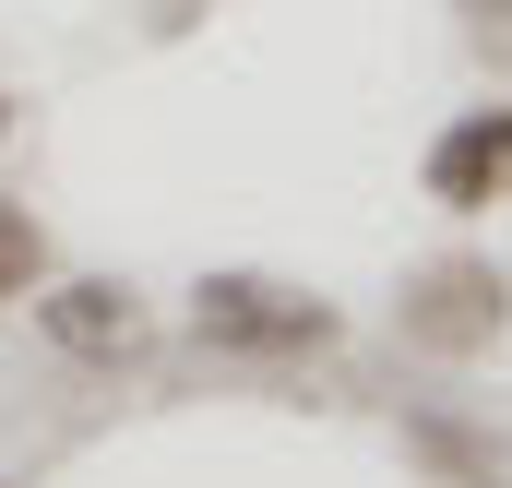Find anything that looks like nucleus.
I'll list each match as a JSON object with an SVG mask.
<instances>
[{"instance_id": "nucleus-1", "label": "nucleus", "mask_w": 512, "mask_h": 488, "mask_svg": "<svg viewBox=\"0 0 512 488\" xmlns=\"http://www.w3.org/2000/svg\"><path fill=\"white\" fill-rule=\"evenodd\" d=\"M191 334L203 346H239V358H322L334 346V310L310 286H274V274H203L191 286Z\"/></svg>"}, {"instance_id": "nucleus-2", "label": "nucleus", "mask_w": 512, "mask_h": 488, "mask_svg": "<svg viewBox=\"0 0 512 488\" xmlns=\"http://www.w3.org/2000/svg\"><path fill=\"white\" fill-rule=\"evenodd\" d=\"M405 346L417 358H489L501 346V322H512V286H501V262H477V250H453V262H417L405 274Z\"/></svg>"}, {"instance_id": "nucleus-3", "label": "nucleus", "mask_w": 512, "mask_h": 488, "mask_svg": "<svg viewBox=\"0 0 512 488\" xmlns=\"http://www.w3.org/2000/svg\"><path fill=\"white\" fill-rule=\"evenodd\" d=\"M24 310H36V334H48L72 369H120V358H143V334H155L120 274H48Z\"/></svg>"}, {"instance_id": "nucleus-4", "label": "nucleus", "mask_w": 512, "mask_h": 488, "mask_svg": "<svg viewBox=\"0 0 512 488\" xmlns=\"http://www.w3.org/2000/svg\"><path fill=\"white\" fill-rule=\"evenodd\" d=\"M429 203H441V215L512 203V108H465V120L429 143Z\"/></svg>"}, {"instance_id": "nucleus-5", "label": "nucleus", "mask_w": 512, "mask_h": 488, "mask_svg": "<svg viewBox=\"0 0 512 488\" xmlns=\"http://www.w3.org/2000/svg\"><path fill=\"white\" fill-rule=\"evenodd\" d=\"M36 286H48V227H36L24 203H0V310L36 298Z\"/></svg>"}, {"instance_id": "nucleus-6", "label": "nucleus", "mask_w": 512, "mask_h": 488, "mask_svg": "<svg viewBox=\"0 0 512 488\" xmlns=\"http://www.w3.org/2000/svg\"><path fill=\"white\" fill-rule=\"evenodd\" d=\"M453 12H465L477 36H512V0H453Z\"/></svg>"}, {"instance_id": "nucleus-7", "label": "nucleus", "mask_w": 512, "mask_h": 488, "mask_svg": "<svg viewBox=\"0 0 512 488\" xmlns=\"http://www.w3.org/2000/svg\"><path fill=\"white\" fill-rule=\"evenodd\" d=\"M0 131H12V96H0Z\"/></svg>"}]
</instances>
